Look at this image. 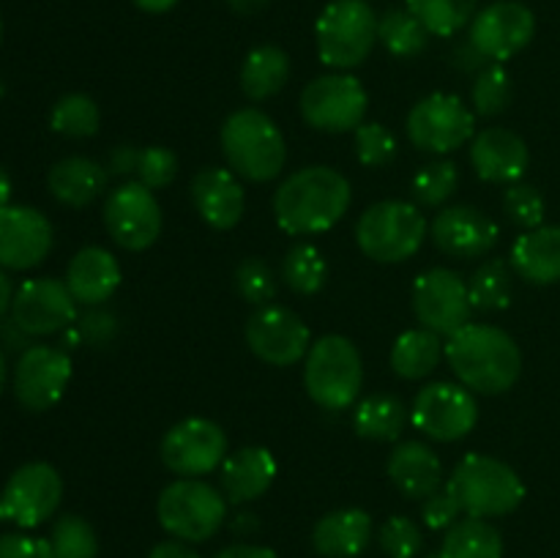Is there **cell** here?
Listing matches in <instances>:
<instances>
[{"label":"cell","mask_w":560,"mask_h":558,"mask_svg":"<svg viewBox=\"0 0 560 558\" xmlns=\"http://www.w3.org/2000/svg\"><path fill=\"white\" fill-rule=\"evenodd\" d=\"M156 518L173 539L208 542L228 520V498L202 479H175L159 492Z\"/></svg>","instance_id":"obj_8"},{"label":"cell","mask_w":560,"mask_h":558,"mask_svg":"<svg viewBox=\"0 0 560 558\" xmlns=\"http://www.w3.org/2000/svg\"><path fill=\"white\" fill-rule=\"evenodd\" d=\"M268 3H271V0H228L230 11H235V14H241V16L260 14Z\"/></svg>","instance_id":"obj_53"},{"label":"cell","mask_w":560,"mask_h":558,"mask_svg":"<svg viewBox=\"0 0 560 558\" xmlns=\"http://www.w3.org/2000/svg\"><path fill=\"white\" fill-rule=\"evenodd\" d=\"M430 235L443 255L474 260V257L490 255L501 233H498V224L481 208L463 202V206L443 208L435 222L430 224Z\"/></svg>","instance_id":"obj_21"},{"label":"cell","mask_w":560,"mask_h":558,"mask_svg":"<svg viewBox=\"0 0 560 558\" xmlns=\"http://www.w3.org/2000/svg\"><path fill=\"white\" fill-rule=\"evenodd\" d=\"M0 38H3V20H0Z\"/></svg>","instance_id":"obj_59"},{"label":"cell","mask_w":560,"mask_h":558,"mask_svg":"<svg viewBox=\"0 0 560 558\" xmlns=\"http://www.w3.org/2000/svg\"><path fill=\"white\" fill-rule=\"evenodd\" d=\"M470 164L487 184H517L530 164L528 142L503 126L481 129L470 140Z\"/></svg>","instance_id":"obj_22"},{"label":"cell","mask_w":560,"mask_h":558,"mask_svg":"<svg viewBox=\"0 0 560 558\" xmlns=\"http://www.w3.org/2000/svg\"><path fill=\"white\" fill-rule=\"evenodd\" d=\"M430 558H503V536L490 520L465 514L446 528L441 550Z\"/></svg>","instance_id":"obj_31"},{"label":"cell","mask_w":560,"mask_h":558,"mask_svg":"<svg viewBox=\"0 0 560 558\" xmlns=\"http://www.w3.org/2000/svg\"><path fill=\"white\" fill-rule=\"evenodd\" d=\"M355 156L364 167H386L394 156H397V140H394L392 131L386 129L377 120H370V124H361L355 129L353 137Z\"/></svg>","instance_id":"obj_43"},{"label":"cell","mask_w":560,"mask_h":558,"mask_svg":"<svg viewBox=\"0 0 560 558\" xmlns=\"http://www.w3.org/2000/svg\"><path fill=\"white\" fill-rule=\"evenodd\" d=\"M372 539V518L364 509H337L323 514L312 528V547L323 558H355Z\"/></svg>","instance_id":"obj_27"},{"label":"cell","mask_w":560,"mask_h":558,"mask_svg":"<svg viewBox=\"0 0 560 558\" xmlns=\"http://www.w3.org/2000/svg\"><path fill=\"white\" fill-rule=\"evenodd\" d=\"M377 42L394 58H416L430 44V31L408 9H388L377 20Z\"/></svg>","instance_id":"obj_35"},{"label":"cell","mask_w":560,"mask_h":558,"mask_svg":"<svg viewBox=\"0 0 560 558\" xmlns=\"http://www.w3.org/2000/svg\"><path fill=\"white\" fill-rule=\"evenodd\" d=\"M55 233L42 211L27 206L0 208V268L27 271L47 260Z\"/></svg>","instance_id":"obj_20"},{"label":"cell","mask_w":560,"mask_h":558,"mask_svg":"<svg viewBox=\"0 0 560 558\" xmlns=\"http://www.w3.org/2000/svg\"><path fill=\"white\" fill-rule=\"evenodd\" d=\"M377 542H381V550L388 558H416L421 553V545H424V536H421L419 525L413 520L397 514V518H388L383 523Z\"/></svg>","instance_id":"obj_45"},{"label":"cell","mask_w":560,"mask_h":558,"mask_svg":"<svg viewBox=\"0 0 560 558\" xmlns=\"http://www.w3.org/2000/svg\"><path fill=\"white\" fill-rule=\"evenodd\" d=\"M120 263L115 260L113 252L102 246H85L71 257L66 268V288L71 290L77 304L98 306L115 295L120 288Z\"/></svg>","instance_id":"obj_25"},{"label":"cell","mask_w":560,"mask_h":558,"mask_svg":"<svg viewBox=\"0 0 560 558\" xmlns=\"http://www.w3.org/2000/svg\"><path fill=\"white\" fill-rule=\"evenodd\" d=\"M366 3H370V0H366Z\"/></svg>","instance_id":"obj_61"},{"label":"cell","mask_w":560,"mask_h":558,"mask_svg":"<svg viewBox=\"0 0 560 558\" xmlns=\"http://www.w3.org/2000/svg\"><path fill=\"white\" fill-rule=\"evenodd\" d=\"M11 301H14V288H11L9 274L0 268V317L11 310Z\"/></svg>","instance_id":"obj_54"},{"label":"cell","mask_w":560,"mask_h":558,"mask_svg":"<svg viewBox=\"0 0 560 558\" xmlns=\"http://www.w3.org/2000/svg\"><path fill=\"white\" fill-rule=\"evenodd\" d=\"M317 55L337 71H350L370 58L377 42V16L366 0H334L315 25Z\"/></svg>","instance_id":"obj_7"},{"label":"cell","mask_w":560,"mask_h":558,"mask_svg":"<svg viewBox=\"0 0 560 558\" xmlns=\"http://www.w3.org/2000/svg\"><path fill=\"white\" fill-rule=\"evenodd\" d=\"M446 487L457 498L463 514L481 520L512 514L525 498V485L517 470L503 460L479 452L465 454L454 465Z\"/></svg>","instance_id":"obj_3"},{"label":"cell","mask_w":560,"mask_h":558,"mask_svg":"<svg viewBox=\"0 0 560 558\" xmlns=\"http://www.w3.org/2000/svg\"><path fill=\"white\" fill-rule=\"evenodd\" d=\"M410 410L394 394H372L353 410V430L370 441H397L402 435Z\"/></svg>","instance_id":"obj_32"},{"label":"cell","mask_w":560,"mask_h":558,"mask_svg":"<svg viewBox=\"0 0 560 558\" xmlns=\"http://www.w3.org/2000/svg\"><path fill=\"white\" fill-rule=\"evenodd\" d=\"M49 126L71 140H85V137L96 135L102 126V109L85 93H69L55 102L52 113H49Z\"/></svg>","instance_id":"obj_38"},{"label":"cell","mask_w":560,"mask_h":558,"mask_svg":"<svg viewBox=\"0 0 560 558\" xmlns=\"http://www.w3.org/2000/svg\"><path fill=\"white\" fill-rule=\"evenodd\" d=\"M459 514H463V509H459L457 498L448 492V487H441V490L432 492L430 498H424V507H421L424 525L432 531L452 528L459 520Z\"/></svg>","instance_id":"obj_47"},{"label":"cell","mask_w":560,"mask_h":558,"mask_svg":"<svg viewBox=\"0 0 560 558\" xmlns=\"http://www.w3.org/2000/svg\"><path fill=\"white\" fill-rule=\"evenodd\" d=\"M217 558H279V553L271 550V547L246 545V542H241V545L224 547Z\"/></svg>","instance_id":"obj_51"},{"label":"cell","mask_w":560,"mask_h":558,"mask_svg":"<svg viewBox=\"0 0 560 558\" xmlns=\"http://www.w3.org/2000/svg\"><path fill=\"white\" fill-rule=\"evenodd\" d=\"M222 153L230 170L252 184L277 178L288 159L282 131L257 107L235 109L228 115L222 124Z\"/></svg>","instance_id":"obj_4"},{"label":"cell","mask_w":560,"mask_h":558,"mask_svg":"<svg viewBox=\"0 0 560 558\" xmlns=\"http://www.w3.org/2000/svg\"><path fill=\"white\" fill-rule=\"evenodd\" d=\"M137 164H140V148L135 146H115L107 156V173L109 175H137Z\"/></svg>","instance_id":"obj_50"},{"label":"cell","mask_w":560,"mask_h":558,"mask_svg":"<svg viewBox=\"0 0 560 558\" xmlns=\"http://www.w3.org/2000/svg\"><path fill=\"white\" fill-rule=\"evenodd\" d=\"M0 558H55L49 539L31 534L0 536Z\"/></svg>","instance_id":"obj_48"},{"label":"cell","mask_w":560,"mask_h":558,"mask_svg":"<svg viewBox=\"0 0 560 558\" xmlns=\"http://www.w3.org/2000/svg\"><path fill=\"white\" fill-rule=\"evenodd\" d=\"M63 498V479L49 463H25L9 476L0 492V520L36 528L52 518Z\"/></svg>","instance_id":"obj_13"},{"label":"cell","mask_w":560,"mask_h":558,"mask_svg":"<svg viewBox=\"0 0 560 558\" xmlns=\"http://www.w3.org/2000/svg\"><path fill=\"white\" fill-rule=\"evenodd\" d=\"M405 9L430 31V36L452 38L474 22L479 0H405Z\"/></svg>","instance_id":"obj_34"},{"label":"cell","mask_w":560,"mask_h":558,"mask_svg":"<svg viewBox=\"0 0 560 558\" xmlns=\"http://www.w3.org/2000/svg\"><path fill=\"white\" fill-rule=\"evenodd\" d=\"M178 175V156L164 146H151L140 151V164H137V178L151 191L167 189Z\"/></svg>","instance_id":"obj_46"},{"label":"cell","mask_w":560,"mask_h":558,"mask_svg":"<svg viewBox=\"0 0 560 558\" xmlns=\"http://www.w3.org/2000/svg\"><path fill=\"white\" fill-rule=\"evenodd\" d=\"M304 386L323 410H348L364 386V361L359 348L342 334H326L312 342L304 359Z\"/></svg>","instance_id":"obj_5"},{"label":"cell","mask_w":560,"mask_h":558,"mask_svg":"<svg viewBox=\"0 0 560 558\" xmlns=\"http://www.w3.org/2000/svg\"><path fill=\"white\" fill-rule=\"evenodd\" d=\"M536 33L534 11L517 0H495L476 11L468 42L492 63L512 60L523 53Z\"/></svg>","instance_id":"obj_18"},{"label":"cell","mask_w":560,"mask_h":558,"mask_svg":"<svg viewBox=\"0 0 560 558\" xmlns=\"http://www.w3.org/2000/svg\"><path fill=\"white\" fill-rule=\"evenodd\" d=\"M104 224L115 244L129 252H142L162 235V206L140 181H126L109 191L104 202Z\"/></svg>","instance_id":"obj_15"},{"label":"cell","mask_w":560,"mask_h":558,"mask_svg":"<svg viewBox=\"0 0 560 558\" xmlns=\"http://www.w3.org/2000/svg\"><path fill=\"white\" fill-rule=\"evenodd\" d=\"M11 321L25 337H49L66 332L77 321V301L60 279H27L14 290Z\"/></svg>","instance_id":"obj_17"},{"label":"cell","mask_w":560,"mask_h":558,"mask_svg":"<svg viewBox=\"0 0 560 558\" xmlns=\"http://www.w3.org/2000/svg\"><path fill=\"white\" fill-rule=\"evenodd\" d=\"M77 332L82 334V339H85V342L107 345V342H113L115 332H118V321H115V315H109V312L93 310L82 317Z\"/></svg>","instance_id":"obj_49"},{"label":"cell","mask_w":560,"mask_h":558,"mask_svg":"<svg viewBox=\"0 0 560 558\" xmlns=\"http://www.w3.org/2000/svg\"><path fill=\"white\" fill-rule=\"evenodd\" d=\"M257 525H260V523H257L255 514H238V518H235V523H233V531H235V534H252Z\"/></svg>","instance_id":"obj_56"},{"label":"cell","mask_w":560,"mask_h":558,"mask_svg":"<svg viewBox=\"0 0 560 558\" xmlns=\"http://www.w3.org/2000/svg\"><path fill=\"white\" fill-rule=\"evenodd\" d=\"M290 80V58L282 47L260 44L241 63V91L252 102L273 98Z\"/></svg>","instance_id":"obj_30"},{"label":"cell","mask_w":560,"mask_h":558,"mask_svg":"<svg viewBox=\"0 0 560 558\" xmlns=\"http://www.w3.org/2000/svg\"><path fill=\"white\" fill-rule=\"evenodd\" d=\"M328 266L320 249L312 244H295L290 246L288 255L282 260V282L288 284L293 293L299 295H315L320 293L326 284Z\"/></svg>","instance_id":"obj_37"},{"label":"cell","mask_w":560,"mask_h":558,"mask_svg":"<svg viewBox=\"0 0 560 558\" xmlns=\"http://www.w3.org/2000/svg\"><path fill=\"white\" fill-rule=\"evenodd\" d=\"M512 263L506 260H487L474 271L468 282L470 304L474 310L495 312L506 310L514 295V277Z\"/></svg>","instance_id":"obj_36"},{"label":"cell","mask_w":560,"mask_h":558,"mask_svg":"<svg viewBox=\"0 0 560 558\" xmlns=\"http://www.w3.org/2000/svg\"><path fill=\"white\" fill-rule=\"evenodd\" d=\"M514 274L530 284L560 282V224L525 230L509 255Z\"/></svg>","instance_id":"obj_28"},{"label":"cell","mask_w":560,"mask_h":558,"mask_svg":"<svg viewBox=\"0 0 560 558\" xmlns=\"http://www.w3.org/2000/svg\"><path fill=\"white\" fill-rule=\"evenodd\" d=\"M0 96H3V82H0Z\"/></svg>","instance_id":"obj_60"},{"label":"cell","mask_w":560,"mask_h":558,"mask_svg":"<svg viewBox=\"0 0 560 558\" xmlns=\"http://www.w3.org/2000/svg\"><path fill=\"white\" fill-rule=\"evenodd\" d=\"M107 167L96 159L66 156L52 164L47 175V186L58 202L69 208H85L107 189Z\"/></svg>","instance_id":"obj_29"},{"label":"cell","mask_w":560,"mask_h":558,"mask_svg":"<svg viewBox=\"0 0 560 558\" xmlns=\"http://www.w3.org/2000/svg\"><path fill=\"white\" fill-rule=\"evenodd\" d=\"M3 386H5V356L3 350H0V392H3Z\"/></svg>","instance_id":"obj_58"},{"label":"cell","mask_w":560,"mask_h":558,"mask_svg":"<svg viewBox=\"0 0 560 558\" xmlns=\"http://www.w3.org/2000/svg\"><path fill=\"white\" fill-rule=\"evenodd\" d=\"M191 202L213 230H233L244 219L246 197L238 175L224 167H202L191 178Z\"/></svg>","instance_id":"obj_23"},{"label":"cell","mask_w":560,"mask_h":558,"mask_svg":"<svg viewBox=\"0 0 560 558\" xmlns=\"http://www.w3.org/2000/svg\"><path fill=\"white\" fill-rule=\"evenodd\" d=\"M279 474V463L271 449L244 446L228 454L219 465V485L230 503H252L266 496Z\"/></svg>","instance_id":"obj_24"},{"label":"cell","mask_w":560,"mask_h":558,"mask_svg":"<svg viewBox=\"0 0 560 558\" xmlns=\"http://www.w3.org/2000/svg\"><path fill=\"white\" fill-rule=\"evenodd\" d=\"M350 208V181L339 170H295L273 191V217L288 235H317L331 230Z\"/></svg>","instance_id":"obj_2"},{"label":"cell","mask_w":560,"mask_h":558,"mask_svg":"<svg viewBox=\"0 0 560 558\" xmlns=\"http://www.w3.org/2000/svg\"><path fill=\"white\" fill-rule=\"evenodd\" d=\"M71 381V359L52 345H31L14 367V397L25 410L42 414L60 403Z\"/></svg>","instance_id":"obj_19"},{"label":"cell","mask_w":560,"mask_h":558,"mask_svg":"<svg viewBox=\"0 0 560 558\" xmlns=\"http://www.w3.org/2000/svg\"><path fill=\"white\" fill-rule=\"evenodd\" d=\"M514 85L509 71L503 69L501 63H492L487 69L479 71L474 82V91H470V98H474V109L485 118H495L503 109L512 104Z\"/></svg>","instance_id":"obj_40"},{"label":"cell","mask_w":560,"mask_h":558,"mask_svg":"<svg viewBox=\"0 0 560 558\" xmlns=\"http://www.w3.org/2000/svg\"><path fill=\"white\" fill-rule=\"evenodd\" d=\"M410 304L421 326L435 332L438 337L457 334L459 328L468 326L470 312H474L468 282L457 271L441 266L427 268L416 277Z\"/></svg>","instance_id":"obj_11"},{"label":"cell","mask_w":560,"mask_h":558,"mask_svg":"<svg viewBox=\"0 0 560 558\" xmlns=\"http://www.w3.org/2000/svg\"><path fill=\"white\" fill-rule=\"evenodd\" d=\"M55 558H96L98 556V536L93 525L80 514H63L52 525L49 536Z\"/></svg>","instance_id":"obj_39"},{"label":"cell","mask_w":560,"mask_h":558,"mask_svg":"<svg viewBox=\"0 0 560 558\" xmlns=\"http://www.w3.org/2000/svg\"><path fill=\"white\" fill-rule=\"evenodd\" d=\"M394 487L410 501H424L443 485V465L438 454L421 441H405L388 457Z\"/></svg>","instance_id":"obj_26"},{"label":"cell","mask_w":560,"mask_h":558,"mask_svg":"<svg viewBox=\"0 0 560 558\" xmlns=\"http://www.w3.org/2000/svg\"><path fill=\"white\" fill-rule=\"evenodd\" d=\"M476 113L454 93H430L408 115V137L427 153H452L474 140Z\"/></svg>","instance_id":"obj_12"},{"label":"cell","mask_w":560,"mask_h":558,"mask_svg":"<svg viewBox=\"0 0 560 558\" xmlns=\"http://www.w3.org/2000/svg\"><path fill=\"white\" fill-rule=\"evenodd\" d=\"M443 356L457 381L474 394L509 392L523 372V350L512 334L487 323H468L446 337Z\"/></svg>","instance_id":"obj_1"},{"label":"cell","mask_w":560,"mask_h":558,"mask_svg":"<svg viewBox=\"0 0 560 558\" xmlns=\"http://www.w3.org/2000/svg\"><path fill=\"white\" fill-rule=\"evenodd\" d=\"M175 3H178V0H135L137 9L145 11V14H164V11L173 9Z\"/></svg>","instance_id":"obj_55"},{"label":"cell","mask_w":560,"mask_h":558,"mask_svg":"<svg viewBox=\"0 0 560 558\" xmlns=\"http://www.w3.org/2000/svg\"><path fill=\"white\" fill-rule=\"evenodd\" d=\"M162 463L180 479L213 474L228 457V435L222 427L202 416L178 421L162 438Z\"/></svg>","instance_id":"obj_14"},{"label":"cell","mask_w":560,"mask_h":558,"mask_svg":"<svg viewBox=\"0 0 560 558\" xmlns=\"http://www.w3.org/2000/svg\"><path fill=\"white\" fill-rule=\"evenodd\" d=\"M459 184L457 164L443 159V162H432L427 167H421L416 173L410 191H413V200L424 208H438L454 195Z\"/></svg>","instance_id":"obj_41"},{"label":"cell","mask_w":560,"mask_h":558,"mask_svg":"<svg viewBox=\"0 0 560 558\" xmlns=\"http://www.w3.org/2000/svg\"><path fill=\"white\" fill-rule=\"evenodd\" d=\"M443 356V342L430 328H410L399 334L392 348V370L405 381H421L438 367Z\"/></svg>","instance_id":"obj_33"},{"label":"cell","mask_w":560,"mask_h":558,"mask_svg":"<svg viewBox=\"0 0 560 558\" xmlns=\"http://www.w3.org/2000/svg\"><path fill=\"white\" fill-rule=\"evenodd\" d=\"M370 96L359 77L353 74H323L315 77L301 91V115L306 124L326 135L355 131L366 118Z\"/></svg>","instance_id":"obj_9"},{"label":"cell","mask_w":560,"mask_h":558,"mask_svg":"<svg viewBox=\"0 0 560 558\" xmlns=\"http://www.w3.org/2000/svg\"><path fill=\"white\" fill-rule=\"evenodd\" d=\"M427 233L424 213L405 200L375 202L355 222L359 249L375 263H405L421 249Z\"/></svg>","instance_id":"obj_6"},{"label":"cell","mask_w":560,"mask_h":558,"mask_svg":"<svg viewBox=\"0 0 560 558\" xmlns=\"http://www.w3.org/2000/svg\"><path fill=\"white\" fill-rule=\"evenodd\" d=\"M246 345L260 361L271 367H293L306 359L312 348L310 328L288 306H257L246 321Z\"/></svg>","instance_id":"obj_16"},{"label":"cell","mask_w":560,"mask_h":558,"mask_svg":"<svg viewBox=\"0 0 560 558\" xmlns=\"http://www.w3.org/2000/svg\"><path fill=\"white\" fill-rule=\"evenodd\" d=\"M148 558H200L195 550L189 547V542H180V539H167V542H159L156 547L151 550Z\"/></svg>","instance_id":"obj_52"},{"label":"cell","mask_w":560,"mask_h":558,"mask_svg":"<svg viewBox=\"0 0 560 558\" xmlns=\"http://www.w3.org/2000/svg\"><path fill=\"white\" fill-rule=\"evenodd\" d=\"M410 421H413L416 430L424 432L432 441H463L465 435L474 432L476 421H479V403H476V394L465 388L463 383H427L416 394Z\"/></svg>","instance_id":"obj_10"},{"label":"cell","mask_w":560,"mask_h":558,"mask_svg":"<svg viewBox=\"0 0 560 558\" xmlns=\"http://www.w3.org/2000/svg\"><path fill=\"white\" fill-rule=\"evenodd\" d=\"M11 200V178L3 167H0V208L9 206Z\"/></svg>","instance_id":"obj_57"},{"label":"cell","mask_w":560,"mask_h":558,"mask_svg":"<svg viewBox=\"0 0 560 558\" xmlns=\"http://www.w3.org/2000/svg\"><path fill=\"white\" fill-rule=\"evenodd\" d=\"M235 290L241 299L252 306H266L271 304L277 295L279 282L277 274L271 271L266 260L260 257H246L238 268H235Z\"/></svg>","instance_id":"obj_42"},{"label":"cell","mask_w":560,"mask_h":558,"mask_svg":"<svg viewBox=\"0 0 560 558\" xmlns=\"http://www.w3.org/2000/svg\"><path fill=\"white\" fill-rule=\"evenodd\" d=\"M545 208L547 206L541 191L536 189V186L523 184V181L509 186L506 195H503V211H506V217L523 230L541 228V224H545Z\"/></svg>","instance_id":"obj_44"}]
</instances>
